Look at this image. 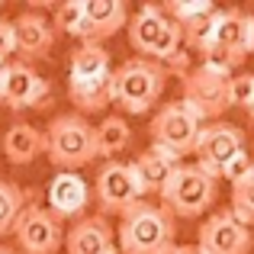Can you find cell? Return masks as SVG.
I'll use <instances>...</instances> for the list:
<instances>
[{"label":"cell","mask_w":254,"mask_h":254,"mask_svg":"<svg viewBox=\"0 0 254 254\" xmlns=\"http://www.w3.org/2000/svg\"><path fill=\"white\" fill-rule=\"evenodd\" d=\"M184 254H199V251L193 248V245H184Z\"/></svg>","instance_id":"cell-31"},{"label":"cell","mask_w":254,"mask_h":254,"mask_svg":"<svg viewBox=\"0 0 254 254\" xmlns=\"http://www.w3.org/2000/svg\"><path fill=\"white\" fill-rule=\"evenodd\" d=\"M216 19H219V10L216 6H206L203 13L190 16L187 23H180V39L187 42L190 52H203L206 45H212V32H216Z\"/></svg>","instance_id":"cell-23"},{"label":"cell","mask_w":254,"mask_h":254,"mask_svg":"<svg viewBox=\"0 0 254 254\" xmlns=\"http://www.w3.org/2000/svg\"><path fill=\"white\" fill-rule=\"evenodd\" d=\"M251 232L248 225H242L229 209L212 212L196 235V248L199 254H251Z\"/></svg>","instance_id":"cell-11"},{"label":"cell","mask_w":254,"mask_h":254,"mask_svg":"<svg viewBox=\"0 0 254 254\" xmlns=\"http://www.w3.org/2000/svg\"><path fill=\"white\" fill-rule=\"evenodd\" d=\"M251 174H254V158L248 155V151L235 155V158H232V161L222 168V177H225V180H232V184H238V180L251 177Z\"/></svg>","instance_id":"cell-28"},{"label":"cell","mask_w":254,"mask_h":254,"mask_svg":"<svg viewBox=\"0 0 254 254\" xmlns=\"http://www.w3.org/2000/svg\"><path fill=\"white\" fill-rule=\"evenodd\" d=\"M106 254H123V251H119V248H116V245H113V248H110V251H106Z\"/></svg>","instance_id":"cell-34"},{"label":"cell","mask_w":254,"mask_h":254,"mask_svg":"<svg viewBox=\"0 0 254 254\" xmlns=\"http://www.w3.org/2000/svg\"><path fill=\"white\" fill-rule=\"evenodd\" d=\"M87 199H90V190L77 174L62 171L58 177H52L49 184V206H52V216L55 219H71V216H81Z\"/></svg>","instance_id":"cell-17"},{"label":"cell","mask_w":254,"mask_h":254,"mask_svg":"<svg viewBox=\"0 0 254 254\" xmlns=\"http://www.w3.org/2000/svg\"><path fill=\"white\" fill-rule=\"evenodd\" d=\"M0 68H3V64H0Z\"/></svg>","instance_id":"cell-35"},{"label":"cell","mask_w":254,"mask_h":254,"mask_svg":"<svg viewBox=\"0 0 254 254\" xmlns=\"http://www.w3.org/2000/svg\"><path fill=\"white\" fill-rule=\"evenodd\" d=\"M216 190L219 180L209 177L199 164H177L158 196L174 219H196L216 203Z\"/></svg>","instance_id":"cell-4"},{"label":"cell","mask_w":254,"mask_h":254,"mask_svg":"<svg viewBox=\"0 0 254 254\" xmlns=\"http://www.w3.org/2000/svg\"><path fill=\"white\" fill-rule=\"evenodd\" d=\"M16 52V42H13V26L10 19H0V64Z\"/></svg>","instance_id":"cell-29"},{"label":"cell","mask_w":254,"mask_h":254,"mask_svg":"<svg viewBox=\"0 0 254 254\" xmlns=\"http://www.w3.org/2000/svg\"><path fill=\"white\" fill-rule=\"evenodd\" d=\"M13 42L16 52L23 58H45L55 45V29H52V19H45L42 13L26 10L13 19Z\"/></svg>","instance_id":"cell-15"},{"label":"cell","mask_w":254,"mask_h":254,"mask_svg":"<svg viewBox=\"0 0 254 254\" xmlns=\"http://www.w3.org/2000/svg\"><path fill=\"white\" fill-rule=\"evenodd\" d=\"M132 142V129L123 116H106L100 126H93V148L97 155H119L123 148H129Z\"/></svg>","instance_id":"cell-21"},{"label":"cell","mask_w":254,"mask_h":254,"mask_svg":"<svg viewBox=\"0 0 254 254\" xmlns=\"http://www.w3.org/2000/svg\"><path fill=\"white\" fill-rule=\"evenodd\" d=\"M23 206H26V193L10 180H0V235L13 232V222L19 219Z\"/></svg>","instance_id":"cell-24"},{"label":"cell","mask_w":254,"mask_h":254,"mask_svg":"<svg viewBox=\"0 0 254 254\" xmlns=\"http://www.w3.org/2000/svg\"><path fill=\"white\" fill-rule=\"evenodd\" d=\"M45 138V155L58 171L77 174V168L90 164L97 158L93 148V126L77 113H62L49 123V129L42 132Z\"/></svg>","instance_id":"cell-3"},{"label":"cell","mask_w":254,"mask_h":254,"mask_svg":"<svg viewBox=\"0 0 254 254\" xmlns=\"http://www.w3.org/2000/svg\"><path fill=\"white\" fill-rule=\"evenodd\" d=\"M0 254H19L16 248H3V245H0Z\"/></svg>","instance_id":"cell-32"},{"label":"cell","mask_w":254,"mask_h":254,"mask_svg":"<svg viewBox=\"0 0 254 254\" xmlns=\"http://www.w3.org/2000/svg\"><path fill=\"white\" fill-rule=\"evenodd\" d=\"M68 71H71V81L84 84V81H106L110 77V52L103 45H93V42H84L71 52V62H68Z\"/></svg>","instance_id":"cell-20"},{"label":"cell","mask_w":254,"mask_h":254,"mask_svg":"<svg viewBox=\"0 0 254 254\" xmlns=\"http://www.w3.org/2000/svg\"><path fill=\"white\" fill-rule=\"evenodd\" d=\"M225 103L248 110V106L254 103V74H235V77H229V84H225Z\"/></svg>","instance_id":"cell-27"},{"label":"cell","mask_w":254,"mask_h":254,"mask_svg":"<svg viewBox=\"0 0 254 254\" xmlns=\"http://www.w3.org/2000/svg\"><path fill=\"white\" fill-rule=\"evenodd\" d=\"M126 26H129L132 49L142 52L138 58H151V62L164 64L180 52V42H184V39H180V26L164 16L161 6H155V3L142 6Z\"/></svg>","instance_id":"cell-5"},{"label":"cell","mask_w":254,"mask_h":254,"mask_svg":"<svg viewBox=\"0 0 254 254\" xmlns=\"http://www.w3.org/2000/svg\"><path fill=\"white\" fill-rule=\"evenodd\" d=\"M177 219L158 203H135L119 216L116 248L123 254H161L168 245H174Z\"/></svg>","instance_id":"cell-1"},{"label":"cell","mask_w":254,"mask_h":254,"mask_svg":"<svg viewBox=\"0 0 254 254\" xmlns=\"http://www.w3.org/2000/svg\"><path fill=\"white\" fill-rule=\"evenodd\" d=\"M116 245V232L106 222V216H84L68 229L64 235V251L68 254H106Z\"/></svg>","instance_id":"cell-16"},{"label":"cell","mask_w":254,"mask_h":254,"mask_svg":"<svg viewBox=\"0 0 254 254\" xmlns=\"http://www.w3.org/2000/svg\"><path fill=\"white\" fill-rule=\"evenodd\" d=\"M19 254H58L64 245L62 222L52 216L45 206H23L19 219L13 222Z\"/></svg>","instance_id":"cell-10"},{"label":"cell","mask_w":254,"mask_h":254,"mask_svg":"<svg viewBox=\"0 0 254 254\" xmlns=\"http://www.w3.org/2000/svg\"><path fill=\"white\" fill-rule=\"evenodd\" d=\"M229 212L242 225H254V174L238 184H232V206Z\"/></svg>","instance_id":"cell-25"},{"label":"cell","mask_w":254,"mask_h":254,"mask_svg":"<svg viewBox=\"0 0 254 254\" xmlns=\"http://www.w3.org/2000/svg\"><path fill=\"white\" fill-rule=\"evenodd\" d=\"M84 26V0H68L55 10V19H52V29L55 32H68V36H77Z\"/></svg>","instance_id":"cell-26"},{"label":"cell","mask_w":254,"mask_h":254,"mask_svg":"<svg viewBox=\"0 0 254 254\" xmlns=\"http://www.w3.org/2000/svg\"><path fill=\"white\" fill-rule=\"evenodd\" d=\"M248 119H251V123H254V103L248 106Z\"/></svg>","instance_id":"cell-33"},{"label":"cell","mask_w":254,"mask_h":254,"mask_svg":"<svg viewBox=\"0 0 254 254\" xmlns=\"http://www.w3.org/2000/svg\"><path fill=\"white\" fill-rule=\"evenodd\" d=\"M177 164H180V158H174L171 151L151 145V148H145L142 155L132 161V171H135V177H138V184H142L145 193H161V187L168 184V177L174 174Z\"/></svg>","instance_id":"cell-18"},{"label":"cell","mask_w":254,"mask_h":254,"mask_svg":"<svg viewBox=\"0 0 254 254\" xmlns=\"http://www.w3.org/2000/svg\"><path fill=\"white\" fill-rule=\"evenodd\" d=\"M126 23H129V10L123 0H84V26L77 39H81V45H100L103 39L116 36Z\"/></svg>","instance_id":"cell-13"},{"label":"cell","mask_w":254,"mask_h":254,"mask_svg":"<svg viewBox=\"0 0 254 254\" xmlns=\"http://www.w3.org/2000/svg\"><path fill=\"white\" fill-rule=\"evenodd\" d=\"M245 151V132L238 129L235 123H225V119H216V123H206L196 135V145H193V155H196V164L203 168L209 177H222V168L232 161L235 155Z\"/></svg>","instance_id":"cell-7"},{"label":"cell","mask_w":254,"mask_h":254,"mask_svg":"<svg viewBox=\"0 0 254 254\" xmlns=\"http://www.w3.org/2000/svg\"><path fill=\"white\" fill-rule=\"evenodd\" d=\"M93 196H97L100 209H103L100 216H106V212H119V216H123L129 206L142 203L145 190H142V184H138L132 164L106 161L103 168L97 171V177H93Z\"/></svg>","instance_id":"cell-9"},{"label":"cell","mask_w":254,"mask_h":254,"mask_svg":"<svg viewBox=\"0 0 254 254\" xmlns=\"http://www.w3.org/2000/svg\"><path fill=\"white\" fill-rule=\"evenodd\" d=\"M168 84L164 64L151 58H129L110 74V103H116L123 113L142 116L158 103Z\"/></svg>","instance_id":"cell-2"},{"label":"cell","mask_w":254,"mask_h":254,"mask_svg":"<svg viewBox=\"0 0 254 254\" xmlns=\"http://www.w3.org/2000/svg\"><path fill=\"white\" fill-rule=\"evenodd\" d=\"M251 158H254V155H251Z\"/></svg>","instance_id":"cell-36"},{"label":"cell","mask_w":254,"mask_h":254,"mask_svg":"<svg viewBox=\"0 0 254 254\" xmlns=\"http://www.w3.org/2000/svg\"><path fill=\"white\" fill-rule=\"evenodd\" d=\"M68 97L77 106V116H84V113H103V106L110 103V77L106 81H84V84L68 81Z\"/></svg>","instance_id":"cell-22"},{"label":"cell","mask_w":254,"mask_h":254,"mask_svg":"<svg viewBox=\"0 0 254 254\" xmlns=\"http://www.w3.org/2000/svg\"><path fill=\"white\" fill-rule=\"evenodd\" d=\"M199 129H203V123H199V119L193 116V113L187 110L180 100H174V103H164L161 110L155 113L151 126H148L151 142H155L158 148L171 151L174 158L193 155V145H196Z\"/></svg>","instance_id":"cell-6"},{"label":"cell","mask_w":254,"mask_h":254,"mask_svg":"<svg viewBox=\"0 0 254 254\" xmlns=\"http://www.w3.org/2000/svg\"><path fill=\"white\" fill-rule=\"evenodd\" d=\"M42 151H45V138H42V132H39L36 126L16 123V126L6 129V135H3V155H6V161H10V164H29V161H36Z\"/></svg>","instance_id":"cell-19"},{"label":"cell","mask_w":254,"mask_h":254,"mask_svg":"<svg viewBox=\"0 0 254 254\" xmlns=\"http://www.w3.org/2000/svg\"><path fill=\"white\" fill-rule=\"evenodd\" d=\"M45 97H49V84L26 62H10L0 68V103H6L10 110L45 106Z\"/></svg>","instance_id":"cell-12"},{"label":"cell","mask_w":254,"mask_h":254,"mask_svg":"<svg viewBox=\"0 0 254 254\" xmlns=\"http://www.w3.org/2000/svg\"><path fill=\"white\" fill-rule=\"evenodd\" d=\"M161 254H184V245H177V242H174V245H168V248H164Z\"/></svg>","instance_id":"cell-30"},{"label":"cell","mask_w":254,"mask_h":254,"mask_svg":"<svg viewBox=\"0 0 254 254\" xmlns=\"http://www.w3.org/2000/svg\"><path fill=\"white\" fill-rule=\"evenodd\" d=\"M180 84H184V100L180 103L199 123H216L229 110V103H225V84H229V77L225 74H216V71L196 64V68H190L180 77Z\"/></svg>","instance_id":"cell-8"},{"label":"cell","mask_w":254,"mask_h":254,"mask_svg":"<svg viewBox=\"0 0 254 254\" xmlns=\"http://www.w3.org/2000/svg\"><path fill=\"white\" fill-rule=\"evenodd\" d=\"M212 45L225 49L238 64L245 62V55L254 52V13L245 10H219L216 32H212Z\"/></svg>","instance_id":"cell-14"}]
</instances>
